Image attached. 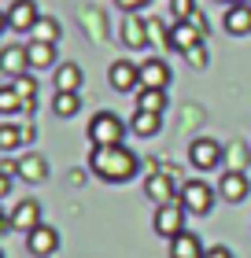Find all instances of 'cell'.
I'll return each instance as SVG.
<instances>
[{"label":"cell","mask_w":251,"mask_h":258,"mask_svg":"<svg viewBox=\"0 0 251 258\" xmlns=\"http://www.w3.org/2000/svg\"><path fill=\"white\" fill-rule=\"evenodd\" d=\"M89 170L96 173L100 181H107V184H126V181H133V177H137L140 159H137L126 144L92 148V155H89Z\"/></svg>","instance_id":"1"},{"label":"cell","mask_w":251,"mask_h":258,"mask_svg":"<svg viewBox=\"0 0 251 258\" xmlns=\"http://www.w3.org/2000/svg\"><path fill=\"white\" fill-rule=\"evenodd\" d=\"M122 137H126V125L118 114L111 111H96L89 118V140H92V148H111V144H122Z\"/></svg>","instance_id":"2"},{"label":"cell","mask_w":251,"mask_h":258,"mask_svg":"<svg viewBox=\"0 0 251 258\" xmlns=\"http://www.w3.org/2000/svg\"><path fill=\"white\" fill-rule=\"evenodd\" d=\"M177 199H181V207L188 210V214H211L214 199H218V188L207 184V181H185Z\"/></svg>","instance_id":"3"},{"label":"cell","mask_w":251,"mask_h":258,"mask_svg":"<svg viewBox=\"0 0 251 258\" xmlns=\"http://www.w3.org/2000/svg\"><path fill=\"white\" fill-rule=\"evenodd\" d=\"M188 162H192L199 173L222 166V144H218V140H211V137H196L192 144H188Z\"/></svg>","instance_id":"4"},{"label":"cell","mask_w":251,"mask_h":258,"mask_svg":"<svg viewBox=\"0 0 251 258\" xmlns=\"http://www.w3.org/2000/svg\"><path fill=\"white\" fill-rule=\"evenodd\" d=\"M185 214L188 210L181 207V199H174V203H163L159 210H155V232L166 240H174L177 232H185Z\"/></svg>","instance_id":"5"},{"label":"cell","mask_w":251,"mask_h":258,"mask_svg":"<svg viewBox=\"0 0 251 258\" xmlns=\"http://www.w3.org/2000/svg\"><path fill=\"white\" fill-rule=\"evenodd\" d=\"M203 37H207V30H203L196 19H177L170 26V48H177V52L196 48V44H203Z\"/></svg>","instance_id":"6"},{"label":"cell","mask_w":251,"mask_h":258,"mask_svg":"<svg viewBox=\"0 0 251 258\" xmlns=\"http://www.w3.org/2000/svg\"><path fill=\"white\" fill-rule=\"evenodd\" d=\"M37 19H41V11H37L33 0H11V8H8V30H15V33H33Z\"/></svg>","instance_id":"7"},{"label":"cell","mask_w":251,"mask_h":258,"mask_svg":"<svg viewBox=\"0 0 251 258\" xmlns=\"http://www.w3.org/2000/svg\"><path fill=\"white\" fill-rule=\"evenodd\" d=\"M107 81H111L115 92H133V89H140V67L129 59H115L107 67Z\"/></svg>","instance_id":"8"},{"label":"cell","mask_w":251,"mask_h":258,"mask_svg":"<svg viewBox=\"0 0 251 258\" xmlns=\"http://www.w3.org/2000/svg\"><path fill=\"white\" fill-rule=\"evenodd\" d=\"M26 251L33 254V258H48V254H56L59 251V232L52 229V225H41L33 229V232H26Z\"/></svg>","instance_id":"9"},{"label":"cell","mask_w":251,"mask_h":258,"mask_svg":"<svg viewBox=\"0 0 251 258\" xmlns=\"http://www.w3.org/2000/svg\"><path fill=\"white\" fill-rule=\"evenodd\" d=\"M222 26H225V33H229V37H247V33H251V4H247V0H240V4H233V8H225Z\"/></svg>","instance_id":"10"},{"label":"cell","mask_w":251,"mask_h":258,"mask_svg":"<svg viewBox=\"0 0 251 258\" xmlns=\"http://www.w3.org/2000/svg\"><path fill=\"white\" fill-rule=\"evenodd\" d=\"M174 181H177V170H163V173H152L148 177V184H144V192L155 199V203H174Z\"/></svg>","instance_id":"11"},{"label":"cell","mask_w":251,"mask_h":258,"mask_svg":"<svg viewBox=\"0 0 251 258\" xmlns=\"http://www.w3.org/2000/svg\"><path fill=\"white\" fill-rule=\"evenodd\" d=\"M41 225V203L37 199H22V203L11 210V229L15 232H33Z\"/></svg>","instance_id":"12"},{"label":"cell","mask_w":251,"mask_h":258,"mask_svg":"<svg viewBox=\"0 0 251 258\" xmlns=\"http://www.w3.org/2000/svg\"><path fill=\"white\" fill-rule=\"evenodd\" d=\"M0 70L8 78H19L30 70V59H26V44H4L0 48Z\"/></svg>","instance_id":"13"},{"label":"cell","mask_w":251,"mask_h":258,"mask_svg":"<svg viewBox=\"0 0 251 258\" xmlns=\"http://www.w3.org/2000/svg\"><path fill=\"white\" fill-rule=\"evenodd\" d=\"M122 44H129V48H144L148 41V19H140L137 11H129V15L122 19Z\"/></svg>","instance_id":"14"},{"label":"cell","mask_w":251,"mask_h":258,"mask_svg":"<svg viewBox=\"0 0 251 258\" xmlns=\"http://www.w3.org/2000/svg\"><path fill=\"white\" fill-rule=\"evenodd\" d=\"M214 188H218V196L225 199V203H244V199H247V177H244V173L225 170L222 181L214 184Z\"/></svg>","instance_id":"15"},{"label":"cell","mask_w":251,"mask_h":258,"mask_svg":"<svg viewBox=\"0 0 251 258\" xmlns=\"http://www.w3.org/2000/svg\"><path fill=\"white\" fill-rule=\"evenodd\" d=\"M170 85V67L163 59H144L140 63V89H166Z\"/></svg>","instance_id":"16"},{"label":"cell","mask_w":251,"mask_h":258,"mask_svg":"<svg viewBox=\"0 0 251 258\" xmlns=\"http://www.w3.org/2000/svg\"><path fill=\"white\" fill-rule=\"evenodd\" d=\"M33 140V129L30 125H15V122H4L0 125V151H15L22 144Z\"/></svg>","instance_id":"17"},{"label":"cell","mask_w":251,"mask_h":258,"mask_svg":"<svg viewBox=\"0 0 251 258\" xmlns=\"http://www.w3.org/2000/svg\"><path fill=\"white\" fill-rule=\"evenodd\" d=\"M170 258H203V240L196 232H177L170 240Z\"/></svg>","instance_id":"18"},{"label":"cell","mask_w":251,"mask_h":258,"mask_svg":"<svg viewBox=\"0 0 251 258\" xmlns=\"http://www.w3.org/2000/svg\"><path fill=\"white\" fill-rule=\"evenodd\" d=\"M15 173L19 177H26V181H44L48 177V162H44V155H22V159H15Z\"/></svg>","instance_id":"19"},{"label":"cell","mask_w":251,"mask_h":258,"mask_svg":"<svg viewBox=\"0 0 251 258\" xmlns=\"http://www.w3.org/2000/svg\"><path fill=\"white\" fill-rule=\"evenodd\" d=\"M26 59H30V70H48L56 63V44H48V41H30L26 44Z\"/></svg>","instance_id":"20"},{"label":"cell","mask_w":251,"mask_h":258,"mask_svg":"<svg viewBox=\"0 0 251 258\" xmlns=\"http://www.w3.org/2000/svg\"><path fill=\"white\" fill-rule=\"evenodd\" d=\"M78 89H81V67L59 63L56 67V92H78Z\"/></svg>","instance_id":"21"},{"label":"cell","mask_w":251,"mask_h":258,"mask_svg":"<svg viewBox=\"0 0 251 258\" xmlns=\"http://www.w3.org/2000/svg\"><path fill=\"white\" fill-rule=\"evenodd\" d=\"M163 129V114H152V111H137L133 118H129V133L137 137H155Z\"/></svg>","instance_id":"22"},{"label":"cell","mask_w":251,"mask_h":258,"mask_svg":"<svg viewBox=\"0 0 251 258\" xmlns=\"http://www.w3.org/2000/svg\"><path fill=\"white\" fill-rule=\"evenodd\" d=\"M222 166L233 170V173H244V170H247V144H240V140L225 144V148H222Z\"/></svg>","instance_id":"23"},{"label":"cell","mask_w":251,"mask_h":258,"mask_svg":"<svg viewBox=\"0 0 251 258\" xmlns=\"http://www.w3.org/2000/svg\"><path fill=\"white\" fill-rule=\"evenodd\" d=\"M137 111L163 114V111H166V89H140V92H137Z\"/></svg>","instance_id":"24"},{"label":"cell","mask_w":251,"mask_h":258,"mask_svg":"<svg viewBox=\"0 0 251 258\" xmlns=\"http://www.w3.org/2000/svg\"><path fill=\"white\" fill-rule=\"evenodd\" d=\"M11 85H15V92L22 96V111H33V100H37V81H33V74L26 70V74L11 78Z\"/></svg>","instance_id":"25"},{"label":"cell","mask_w":251,"mask_h":258,"mask_svg":"<svg viewBox=\"0 0 251 258\" xmlns=\"http://www.w3.org/2000/svg\"><path fill=\"white\" fill-rule=\"evenodd\" d=\"M52 111L59 114V118H74V114L81 111V100H78V92H56V100H52Z\"/></svg>","instance_id":"26"},{"label":"cell","mask_w":251,"mask_h":258,"mask_svg":"<svg viewBox=\"0 0 251 258\" xmlns=\"http://www.w3.org/2000/svg\"><path fill=\"white\" fill-rule=\"evenodd\" d=\"M59 33H63V26H59L52 15H41V19H37V26H33V41H48V44H56V41H59Z\"/></svg>","instance_id":"27"},{"label":"cell","mask_w":251,"mask_h":258,"mask_svg":"<svg viewBox=\"0 0 251 258\" xmlns=\"http://www.w3.org/2000/svg\"><path fill=\"white\" fill-rule=\"evenodd\" d=\"M22 111V96L15 92V85H0V114H15Z\"/></svg>","instance_id":"28"},{"label":"cell","mask_w":251,"mask_h":258,"mask_svg":"<svg viewBox=\"0 0 251 258\" xmlns=\"http://www.w3.org/2000/svg\"><path fill=\"white\" fill-rule=\"evenodd\" d=\"M148 41H152V44H163V48H170V30H166L163 22H148Z\"/></svg>","instance_id":"29"},{"label":"cell","mask_w":251,"mask_h":258,"mask_svg":"<svg viewBox=\"0 0 251 258\" xmlns=\"http://www.w3.org/2000/svg\"><path fill=\"white\" fill-rule=\"evenodd\" d=\"M185 59H188V67L203 70V67H207V48H203V44H196V48H188V52H185Z\"/></svg>","instance_id":"30"},{"label":"cell","mask_w":251,"mask_h":258,"mask_svg":"<svg viewBox=\"0 0 251 258\" xmlns=\"http://www.w3.org/2000/svg\"><path fill=\"white\" fill-rule=\"evenodd\" d=\"M115 4H118V8H122L126 15H129V11H140V8H148V0H115Z\"/></svg>","instance_id":"31"},{"label":"cell","mask_w":251,"mask_h":258,"mask_svg":"<svg viewBox=\"0 0 251 258\" xmlns=\"http://www.w3.org/2000/svg\"><path fill=\"white\" fill-rule=\"evenodd\" d=\"M177 4V19H192L196 11H192V0H174Z\"/></svg>","instance_id":"32"},{"label":"cell","mask_w":251,"mask_h":258,"mask_svg":"<svg viewBox=\"0 0 251 258\" xmlns=\"http://www.w3.org/2000/svg\"><path fill=\"white\" fill-rule=\"evenodd\" d=\"M203 258H233V251L218 243V247H207V251H203Z\"/></svg>","instance_id":"33"},{"label":"cell","mask_w":251,"mask_h":258,"mask_svg":"<svg viewBox=\"0 0 251 258\" xmlns=\"http://www.w3.org/2000/svg\"><path fill=\"white\" fill-rule=\"evenodd\" d=\"M11 192V173H4V170H0V199H4Z\"/></svg>","instance_id":"34"},{"label":"cell","mask_w":251,"mask_h":258,"mask_svg":"<svg viewBox=\"0 0 251 258\" xmlns=\"http://www.w3.org/2000/svg\"><path fill=\"white\" fill-rule=\"evenodd\" d=\"M8 30V11H0V33Z\"/></svg>","instance_id":"35"},{"label":"cell","mask_w":251,"mask_h":258,"mask_svg":"<svg viewBox=\"0 0 251 258\" xmlns=\"http://www.w3.org/2000/svg\"><path fill=\"white\" fill-rule=\"evenodd\" d=\"M218 4H225V8H233V4H240V0H218Z\"/></svg>","instance_id":"36"},{"label":"cell","mask_w":251,"mask_h":258,"mask_svg":"<svg viewBox=\"0 0 251 258\" xmlns=\"http://www.w3.org/2000/svg\"><path fill=\"white\" fill-rule=\"evenodd\" d=\"M0 218H4V210H0ZM0 225H4V221H0Z\"/></svg>","instance_id":"37"},{"label":"cell","mask_w":251,"mask_h":258,"mask_svg":"<svg viewBox=\"0 0 251 258\" xmlns=\"http://www.w3.org/2000/svg\"><path fill=\"white\" fill-rule=\"evenodd\" d=\"M0 258H4V251H0Z\"/></svg>","instance_id":"38"},{"label":"cell","mask_w":251,"mask_h":258,"mask_svg":"<svg viewBox=\"0 0 251 258\" xmlns=\"http://www.w3.org/2000/svg\"><path fill=\"white\" fill-rule=\"evenodd\" d=\"M247 4H251V0H247Z\"/></svg>","instance_id":"39"}]
</instances>
